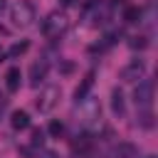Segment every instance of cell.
<instances>
[{"label": "cell", "mask_w": 158, "mask_h": 158, "mask_svg": "<svg viewBox=\"0 0 158 158\" xmlns=\"http://www.w3.org/2000/svg\"><path fill=\"white\" fill-rule=\"evenodd\" d=\"M10 20H12V25H15V27H20V30H27V27H32V22L37 20L35 5H32V2H27V0H20V2H15V5L10 7Z\"/></svg>", "instance_id": "obj_1"}, {"label": "cell", "mask_w": 158, "mask_h": 158, "mask_svg": "<svg viewBox=\"0 0 158 158\" xmlns=\"http://www.w3.org/2000/svg\"><path fill=\"white\" fill-rule=\"evenodd\" d=\"M67 25H69V20H67L64 12H49L44 17V22H42V32L47 37H52V40H59L67 32Z\"/></svg>", "instance_id": "obj_2"}, {"label": "cell", "mask_w": 158, "mask_h": 158, "mask_svg": "<svg viewBox=\"0 0 158 158\" xmlns=\"http://www.w3.org/2000/svg\"><path fill=\"white\" fill-rule=\"evenodd\" d=\"M133 101H136L138 109H148V106L153 104V81H151V79L138 81V86H136V91H133Z\"/></svg>", "instance_id": "obj_3"}, {"label": "cell", "mask_w": 158, "mask_h": 158, "mask_svg": "<svg viewBox=\"0 0 158 158\" xmlns=\"http://www.w3.org/2000/svg\"><path fill=\"white\" fill-rule=\"evenodd\" d=\"M79 114H81V118H77V121H81V126L89 128L91 123H96L101 109H99L96 101H91V99H81V101H79Z\"/></svg>", "instance_id": "obj_4"}, {"label": "cell", "mask_w": 158, "mask_h": 158, "mask_svg": "<svg viewBox=\"0 0 158 158\" xmlns=\"http://www.w3.org/2000/svg\"><path fill=\"white\" fill-rule=\"evenodd\" d=\"M89 20L91 25H104L111 20V2L106 0H94L91 2V10H89Z\"/></svg>", "instance_id": "obj_5"}, {"label": "cell", "mask_w": 158, "mask_h": 158, "mask_svg": "<svg viewBox=\"0 0 158 158\" xmlns=\"http://www.w3.org/2000/svg\"><path fill=\"white\" fill-rule=\"evenodd\" d=\"M57 99H59V89H57V86H47V89H42L40 96H37V109H40L42 114H47V111L54 109Z\"/></svg>", "instance_id": "obj_6"}, {"label": "cell", "mask_w": 158, "mask_h": 158, "mask_svg": "<svg viewBox=\"0 0 158 158\" xmlns=\"http://www.w3.org/2000/svg\"><path fill=\"white\" fill-rule=\"evenodd\" d=\"M47 69H49L47 59H37V62L30 67V84H32V86H40V81L47 77Z\"/></svg>", "instance_id": "obj_7"}, {"label": "cell", "mask_w": 158, "mask_h": 158, "mask_svg": "<svg viewBox=\"0 0 158 158\" xmlns=\"http://www.w3.org/2000/svg\"><path fill=\"white\" fill-rule=\"evenodd\" d=\"M143 72H146V64H143L141 59H133V62L121 72V79H123V81H136V79L143 77Z\"/></svg>", "instance_id": "obj_8"}, {"label": "cell", "mask_w": 158, "mask_h": 158, "mask_svg": "<svg viewBox=\"0 0 158 158\" xmlns=\"http://www.w3.org/2000/svg\"><path fill=\"white\" fill-rule=\"evenodd\" d=\"M111 158H136L138 156V151H136V146L133 143H118V146H114L111 148V153H109Z\"/></svg>", "instance_id": "obj_9"}, {"label": "cell", "mask_w": 158, "mask_h": 158, "mask_svg": "<svg viewBox=\"0 0 158 158\" xmlns=\"http://www.w3.org/2000/svg\"><path fill=\"white\" fill-rule=\"evenodd\" d=\"M94 86V72H89L84 79H81V84L74 89V99L77 101H81V99H86V94H89V89Z\"/></svg>", "instance_id": "obj_10"}, {"label": "cell", "mask_w": 158, "mask_h": 158, "mask_svg": "<svg viewBox=\"0 0 158 158\" xmlns=\"http://www.w3.org/2000/svg\"><path fill=\"white\" fill-rule=\"evenodd\" d=\"M20 79H22L20 69H17V67H10L7 74H5V86H7V91H17V89H20Z\"/></svg>", "instance_id": "obj_11"}, {"label": "cell", "mask_w": 158, "mask_h": 158, "mask_svg": "<svg viewBox=\"0 0 158 158\" xmlns=\"http://www.w3.org/2000/svg\"><path fill=\"white\" fill-rule=\"evenodd\" d=\"M10 123H12V128H15V131L27 128V126H30V116H27V111H12Z\"/></svg>", "instance_id": "obj_12"}, {"label": "cell", "mask_w": 158, "mask_h": 158, "mask_svg": "<svg viewBox=\"0 0 158 158\" xmlns=\"http://www.w3.org/2000/svg\"><path fill=\"white\" fill-rule=\"evenodd\" d=\"M111 109H114L116 116H123L126 106H123V94H121V89H114V91H111Z\"/></svg>", "instance_id": "obj_13"}, {"label": "cell", "mask_w": 158, "mask_h": 158, "mask_svg": "<svg viewBox=\"0 0 158 158\" xmlns=\"http://www.w3.org/2000/svg\"><path fill=\"white\" fill-rule=\"evenodd\" d=\"M141 15H143V12H141V7H136V5L123 10V20H126V22H131V25H133V22H138V20H141Z\"/></svg>", "instance_id": "obj_14"}, {"label": "cell", "mask_w": 158, "mask_h": 158, "mask_svg": "<svg viewBox=\"0 0 158 158\" xmlns=\"http://www.w3.org/2000/svg\"><path fill=\"white\" fill-rule=\"evenodd\" d=\"M27 47H30V44H27L25 40H22V42H15V44L10 47V52H7V54H10V57H20V54H25V52H27Z\"/></svg>", "instance_id": "obj_15"}, {"label": "cell", "mask_w": 158, "mask_h": 158, "mask_svg": "<svg viewBox=\"0 0 158 158\" xmlns=\"http://www.w3.org/2000/svg\"><path fill=\"white\" fill-rule=\"evenodd\" d=\"M49 133H52V136H57V138H59V136H62V133H64V123H62V121H57V118H54V121H52V123H49Z\"/></svg>", "instance_id": "obj_16"}, {"label": "cell", "mask_w": 158, "mask_h": 158, "mask_svg": "<svg viewBox=\"0 0 158 158\" xmlns=\"http://www.w3.org/2000/svg\"><path fill=\"white\" fill-rule=\"evenodd\" d=\"M44 143V131L42 128H35L32 131V146H42Z\"/></svg>", "instance_id": "obj_17"}, {"label": "cell", "mask_w": 158, "mask_h": 158, "mask_svg": "<svg viewBox=\"0 0 158 158\" xmlns=\"http://www.w3.org/2000/svg\"><path fill=\"white\" fill-rule=\"evenodd\" d=\"M37 158H57V153H54V151H40Z\"/></svg>", "instance_id": "obj_18"}, {"label": "cell", "mask_w": 158, "mask_h": 158, "mask_svg": "<svg viewBox=\"0 0 158 158\" xmlns=\"http://www.w3.org/2000/svg\"><path fill=\"white\" fill-rule=\"evenodd\" d=\"M72 2H74V0H62V5H72Z\"/></svg>", "instance_id": "obj_19"}, {"label": "cell", "mask_w": 158, "mask_h": 158, "mask_svg": "<svg viewBox=\"0 0 158 158\" xmlns=\"http://www.w3.org/2000/svg\"><path fill=\"white\" fill-rule=\"evenodd\" d=\"M2 10H5V0H0V12H2Z\"/></svg>", "instance_id": "obj_20"}, {"label": "cell", "mask_w": 158, "mask_h": 158, "mask_svg": "<svg viewBox=\"0 0 158 158\" xmlns=\"http://www.w3.org/2000/svg\"><path fill=\"white\" fill-rule=\"evenodd\" d=\"M2 57H5V52H2V49H0V62H2Z\"/></svg>", "instance_id": "obj_21"}, {"label": "cell", "mask_w": 158, "mask_h": 158, "mask_svg": "<svg viewBox=\"0 0 158 158\" xmlns=\"http://www.w3.org/2000/svg\"><path fill=\"white\" fill-rule=\"evenodd\" d=\"M111 2H123V0H111Z\"/></svg>", "instance_id": "obj_22"}, {"label": "cell", "mask_w": 158, "mask_h": 158, "mask_svg": "<svg viewBox=\"0 0 158 158\" xmlns=\"http://www.w3.org/2000/svg\"><path fill=\"white\" fill-rule=\"evenodd\" d=\"M146 158H156V156H146Z\"/></svg>", "instance_id": "obj_23"}]
</instances>
